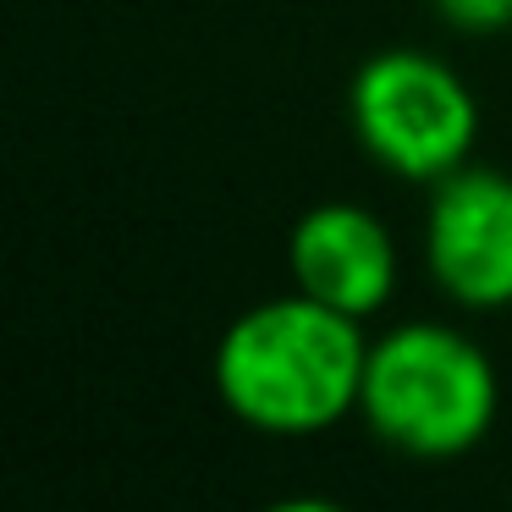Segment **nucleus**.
<instances>
[{
	"label": "nucleus",
	"mask_w": 512,
	"mask_h": 512,
	"mask_svg": "<svg viewBox=\"0 0 512 512\" xmlns=\"http://www.w3.org/2000/svg\"><path fill=\"white\" fill-rule=\"evenodd\" d=\"M441 28L463 39H501L512 34V0H424Z\"/></svg>",
	"instance_id": "6"
},
{
	"label": "nucleus",
	"mask_w": 512,
	"mask_h": 512,
	"mask_svg": "<svg viewBox=\"0 0 512 512\" xmlns=\"http://www.w3.org/2000/svg\"><path fill=\"white\" fill-rule=\"evenodd\" d=\"M347 127L369 166L408 188L452 177L479 149V94L446 56L424 45H386L358 61L347 83Z\"/></svg>",
	"instance_id": "3"
},
{
	"label": "nucleus",
	"mask_w": 512,
	"mask_h": 512,
	"mask_svg": "<svg viewBox=\"0 0 512 512\" xmlns=\"http://www.w3.org/2000/svg\"><path fill=\"white\" fill-rule=\"evenodd\" d=\"M501 413V369L452 320H397L369 336L358 424L408 463H452L485 446Z\"/></svg>",
	"instance_id": "2"
},
{
	"label": "nucleus",
	"mask_w": 512,
	"mask_h": 512,
	"mask_svg": "<svg viewBox=\"0 0 512 512\" xmlns=\"http://www.w3.org/2000/svg\"><path fill=\"white\" fill-rule=\"evenodd\" d=\"M287 276L298 292L369 325L402 292V243L369 204L320 199L287 232Z\"/></svg>",
	"instance_id": "5"
},
{
	"label": "nucleus",
	"mask_w": 512,
	"mask_h": 512,
	"mask_svg": "<svg viewBox=\"0 0 512 512\" xmlns=\"http://www.w3.org/2000/svg\"><path fill=\"white\" fill-rule=\"evenodd\" d=\"M364 364V320L292 287L248 303L226 325L210 358V380L221 408L243 430L270 441H309L358 419Z\"/></svg>",
	"instance_id": "1"
},
{
	"label": "nucleus",
	"mask_w": 512,
	"mask_h": 512,
	"mask_svg": "<svg viewBox=\"0 0 512 512\" xmlns=\"http://www.w3.org/2000/svg\"><path fill=\"white\" fill-rule=\"evenodd\" d=\"M419 259L430 287L463 314L512 309V171L468 160L424 188Z\"/></svg>",
	"instance_id": "4"
}]
</instances>
